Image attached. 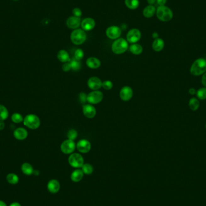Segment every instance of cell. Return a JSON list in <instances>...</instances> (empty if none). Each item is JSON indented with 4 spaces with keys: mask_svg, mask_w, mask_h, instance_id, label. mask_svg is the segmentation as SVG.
<instances>
[{
    "mask_svg": "<svg viewBox=\"0 0 206 206\" xmlns=\"http://www.w3.org/2000/svg\"><path fill=\"white\" fill-rule=\"evenodd\" d=\"M156 15L157 18L161 21H170L173 18V12L170 8L162 6L157 8Z\"/></svg>",
    "mask_w": 206,
    "mask_h": 206,
    "instance_id": "obj_2",
    "label": "cell"
},
{
    "mask_svg": "<svg viewBox=\"0 0 206 206\" xmlns=\"http://www.w3.org/2000/svg\"><path fill=\"white\" fill-rule=\"evenodd\" d=\"M164 42L161 38L156 39L152 45L153 49L156 52L161 51L164 49Z\"/></svg>",
    "mask_w": 206,
    "mask_h": 206,
    "instance_id": "obj_22",
    "label": "cell"
},
{
    "mask_svg": "<svg viewBox=\"0 0 206 206\" xmlns=\"http://www.w3.org/2000/svg\"><path fill=\"white\" fill-rule=\"evenodd\" d=\"M125 4L128 8L135 10L139 7V0H125Z\"/></svg>",
    "mask_w": 206,
    "mask_h": 206,
    "instance_id": "obj_27",
    "label": "cell"
},
{
    "mask_svg": "<svg viewBox=\"0 0 206 206\" xmlns=\"http://www.w3.org/2000/svg\"><path fill=\"white\" fill-rule=\"evenodd\" d=\"M76 148L75 143L74 141L67 139L62 142L60 146V149L63 153L70 154L72 153Z\"/></svg>",
    "mask_w": 206,
    "mask_h": 206,
    "instance_id": "obj_8",
    "label": "cell"
},
{
    "mask_svg": "<svg viewBox=\"0 0 206 206\" xmlns=\"http://www.w3.org/2000/svg\"><path fill=\"white\" fill-rule=\"evenodd\" d=\"M77 148L81 153H87L91 149V144L86 139H81L77 143Z\"/></svg>",
    "mask_w": 206,
    "mask_h": 206,
    "instance_id": "obj_12",
    "label": "cell"
},
{
    "mask_svg": "<svg viewBox=\"0 0 206 206\" xmlns=\"http://www.w3.org/2000/svg\"><path fill=\"white\" fill-rule=\"evenodd\" d=\"M197 96L198 98L201 100H204L206 99V87H201L197 91Z\"/></svg>",
    "mask_w": 206,
    "mask_h": 206,
    "instance_id": "obj_32",
    "label": "cell"
},
{
    "mask_svg": "<svg viewBox=\"0 0 206 206\" xmlns=\"http://www.w3.org/2000/svg\"><path fill=\"white\" fill-rule=\"evenodd\" d=\"M14 138L19 141H22L25 139L28 136V132L25 128H16L14 132Z\"/></svg>",
    "mask_w": 206,
    "mask_h": 206,
    "instance_id": "obj_17",
    "label": "cell"
},
{
    "mask_svg": "<svg viewBox=\"0 0 206 206\" xmlns=\"http://www.w3.org/2000/svg\"><path fill=\"white\" fill-rule=\"evenodd\" d=\"M22 172L27 175H30L33 174L34 170L31 164H29V163H24L22 164L21 166Z\"/></svg>",
    "mask_w": 206,
    "mask_h": 206,
    "instance_id": "obj_24",
    "label": "cell"
},
{
    "mask_svg": "<svg viewBox=\"0 0 206 206\" xmlns=\"http://www.w3.org/2000/svg\"><path fill=\"white\" fill-rule=\"evenodd\" d=\"M141 38V33L137 29L130 30L127 35V39L129 42L135 43Z\"/></svg>",
    "mask_w": 206,
    "mask_h": 206,
    "instance_id": "obj_9",
    "label": "cell"
},
{
    "mask_svg": "<svg viewBox=\"0 0 206 206\" xmlns=\"http://www.w3.org/2000/svg\"><path fill=\"white\" fill-rule=\"evenodd\" d=\"M67 137H68V139H70V140H71V141H74L78 137V133H77V131L75 130H74V129H71L68 132Z\"/></svg>",
    "mask_w": 206,
    "mask_h": 206,
    "instance_id": "obj_34",
    "label": "cell"
},
{
    "mask_svg": "<svg viewBox=\"0 0 206 206\" xmlns=\"http://www.w3.org/2000/svg\"><path fill=\"white\" fill-rule=\"evenodd\" d=\"M147 1L148 3V4H149L150 5H153L156 2V0H147Z\"/></svg>",
    "mask_w": 206,
    "mask_h": 206,
    "instance_id": "obj_44",
    "label": "cell"
},
{
    "mask_svg": "<svg viewBox=\"0 0 206 206\" xmlns=\"http://www.w3.org/2000/svg\"><path fill=\"white\" fill-rule=\"evenodd\" d=\"M157 3L160 6H164V4L166 3L167 0H156Z\"/></svg>",
    "mask_w": 206,
    "mask_h": 206,
    "instance_id": "obj_41",
    "label": "cell"
},
{
    "mask_svg": "<svg viewBox=\"0 0 206 206\" xmlns=\"http://www.w3.org/2000/svg\"><path fill=\"white\" fill-rule=\"evenodd\" d=\"M133 95V89L129 86H124L123 87L120 91V96L122 100L127 101L131 100Z\"/></svg>",
    "mask_w": 206,
    "mask_h": 206,
    "instance_id": "obj_11",
    "label": "cell"
},
{
    "mask_svg": "<svg viewBox=\"0 0 206 206\" xmlns=\"http://www.w3.org/2000/svg\"><path fill=\"white\" fill-rule=\"evenodd\" d=\"M81 19L80 18H78L76 16H71L66 21V25L67 26L71 29H78L81 24Z\"/></svg>",
    "mask_w": 206,
    "mask_h": 206,
    "instance_id": "obj_15",
    "label": "cell"
},
{
    "mask_svg": "<svg viewBox=\"0 0 206 206\" xmlns=\"http://www.w3.org/2000/svg\"><path fill=\"white\" fill-rule=\"evenodd\" d=\"M23 122L25 126L31 130H36L41 125V120L39 118L34 114H27L24 118Z\"/></svg>",
    "mask_w": 206,
    "mask_h": 206,
    "instance_id": "obj_4",
    "label": "cell"
},
{
    "mask_svg": "<svg viewBox=\"0 0 206 206\" xmlns=\"http://www.w3.org/2000/svg\"><path fill=\"white\" fill-rule=\"evenodd\" d=\"M0 206H7V205L4 201H0Z\"/></svg>",
    "mask_w": 206,
    "mask_h": 206,
    "instance_id": "obj_47",
    "label": "cell"
},
{
    "mask_svg": "<svg viewBox=\"0 0 206 206\" xmlns=\"http://www.w3.org/2000/svg\"><path fill=\"white\" fill-rule=\"evenodd\" d=\"M130 51L131 53L135 55L141 54L143 51L142 46L137 43H133L130 47Z\"/></svg>",
    "mask_w": 206,
    "mask_h": 206,
    "instance_id": "obj_25",
    "label": "cell"
},
{
    "mask_svg": "<svg viewBox=\"0 0 206 206\" xmlns=\"http://www.w3.org/2000/svg\"><path fill=\"white\" fill-rule=\"evenodd\" d=\"M81 25L84 31H91L95 27V21L91 18H87L82 21Z\"/></svg>",
    "mask_w": 206,
    "mask_h": 206,
    "instance_id": "obj_16",
    "label": "cell"
},
{
    "mask_svg": "<svg viewBox=\"0 0 206 206\" xmlns=\"http://www.w3.org/2000/svg\"><path fill=\"white\" fill-rule=\"evenodd\" d=\"M33 174H35L36 175H38L39 174V172L38 171H34Z\"/></svg>",
    "mask_w": 206,
    "mask_h": 206,
    "instance_id": "obj_48",
    "label": "cell"
},
{
    "mask_svg": "<svg viewBox=\"0 0 206 206\" xmlns=\"http://www.w3.org/2000/svg\"><path fill=\"white\" fill-rule=\"evenodd\" d=\"M12 121L16 124H19L24 121V118L21 114L18 113H15L12 115Z\"/></svg>",
    "mask_w": 206,
    "mask_h": 206,
    "instance_id": "obj_33",
    "label": "cell"
},
{
    "mask_svg": "<svg viewBox=\"0 0 206 206\" xmlns=\"http://www.w3.org/2000/svg\"><path fill=\"white\" fill-rule=\"evenodd\" d=\"M86 65L91 69H97L101 66V62L96 57H89L86 60Z\"/></svg>",
    "mask_w": 206,
    "mask_h": 206,
    "instance_id": "obj_19",
    "label": "cell"
},
{
    "mask_svg": "<svg viewBox=\"0 0 206 206\" xmlns=\"http://www.w3.org/2000/svg\"><path fill=\"white\" fill-rule=\"evenodd\" d=\"M57 58L58 60L62 63L70 62L71 58L68 53L66 50H60L57 54Z\"/></svg>",
    "mask_w": 206,
    "mask_h": 206,
    "instance_id": "obj_20",
    "label": "cell"
},
{
    "mask_svg": "<svg viewBox=\"0 0 206 206\" xmlns=\"http://www.w3.org/2000/svg\"><path fill=\"white\" fill-rule=\"evenodd\" d=\"M68 162L72 167L79 168H81L84 164V159L78 153H73L69 157Z\"/></svg>",
    "mask_w": 206,
    "mask_h": 206,
    "instance_id": "obj_6",
    "label": "cell"
},
{
    "mask_svg": "<svg viewBox=\"0 0 206 206\" xmlns=\"http://www.w3.org/2000/svg\"><path fill=\"white\" fill-rule=\"evenodd\" d=\"M10 206H21V204H19V203H16V202H14V203H12L10 205Z\"/></svg>",
    "mask_w": 206,
    "mask_h": 206,
    "instance_id": "obj_46",
    "label": "cell"
},
{
    "mask_svg": "<svg viewBox=\"0 0 206 206\" xmlns=\"http://www.w3.org/2000/svg\"><path fill=\"white\" fill-rule=\"evenodd\" d=\"M62 70L64 72H68L71 70V64L70 62L64 63V64L62 66Z\"/></svg>",
    "mask_w": 206,
    "mask_h": 206,
    "instance_id": "obj_39",
    "label": "cell"
},
{
    "mask_svg": "<svg viewBox=\"0 0 206 206\" xmlns=\"http://www.w3.org/2000/svg\"><path fill=\"white\" fill-rule=\"evenodd\" d=\"M102 81L97 77H92L87 81L88 87L93 91H97L102 87Z\"/></svg>",
    "mask_w": 206,
    "mask_h": 206,
    "instance_id": "obj_14",
    "label": "cell"
},
{
    "mask_svg": "<svg viewBox=\"0 0 206 206\" xmlns=\"http://www.w3.org/2000/svg\"><path fill=\"white\" fill-rule=\"evenodd\" d=\"M197 92V91L194 89V88H190L189 90V93L191 94V95H195V93Z\"/></svg>",
    "mask_w": 206,
    "mask_h": 206,
    "instance_id": "obj_42",
    "label": "cell"
},
{
    "mask_svg": "<svg viewBox=\"0 0 206 206\" xmlns=\"http://www.w3.org/2000/svg\"><path fill=\"white\" fill-rule=\"evenodd\" d=\"M81 168H82L81 170L83 172L84 174L86 175H91L92 174L93 171V168L91 164H84L81 167Z\"/></svg>",
    "mask_w": 206,
    "mask_h": 206,
    "instance_id": "obj_30",
    "label": "cell"
},
{
    "mask_svg": "<svg viewBox=\"0 0 206 206\" xmlns=\"http://www.w3.org/2000/svg\"><path fill=\"white\" fill-rule=\"evenodd\" d=\"M72 14L74 16L80 18V16L82 15V12L79 8H74L72 10Z\"/></svg>",
    "mask_w": 206,
    "mask_h": 206,
    "instance_id": "obj_37",
    "label": "cell"
},
{
    "mask_svg": "<svg viewBox=\"0 0 206 206\" xmlns=\"http://www.w3.org/2000/svg\"><path fill=\"white\" fill-rule=\"evenodd\" d=\"M191 74L194 76L203 75L206 72V60L203 58L197 59L191 65Z\"/></svg>",
    "mask_w": 206,
    "mask_h": 206,
    "instance_id": "obj_1",
    "label": "cell"
},
{
    "mask_svg": "<svg viewBox=\"0 0 206 206\" xmlns=\"http://www.w3.org/2000/svg\"><path fill=\"white\" fill-rule=\"evenodd\" d=\"M86 37L87 36L85 31L82 29H75L72 32L71 35L72 42L77 45H81L85 42Z\"/></svg>",
    "mask_w": 206,
    "mask_h": 206,
    "instance_id": "obj_5",
    "label": "cell"
},
{
    "mask_svg": "<svg viewBox=\"0 0 206 206\" xmlns=\"http://www.w3.org/2000/svg\"><path fill=\"white\" fill-rule=\"evenodd\" d=\"M128 48L127 41L123 39L119 38L114 41L112 45V50L116 54H121L124 53Z\"/></svg>",
    "mask_w": 206,
    "mask_h": 206,
    "instance_id": "obj_3",
    "label": "cell"
},
{
    "mask_svg": "<svg viewBox=\"0 0 206 206\" xmlns=\"http://www.w3.org/2000/svg\"><path fill=\"white\" fill-rule=\"evenodd\" d=\"M83 113L86 118L92 119L95 116L97 111L92 104H87L83 106Z\"/></svg>",
    "mask_w": 206,
    "mask_h": 206,
    "instance_id": "obj_13",
    "label": "cell"
},
{
    "mask_svg": "<svg viewBox=\"0 0 206 206\" xmlns=\"http://www.w3.org/2000/svg\"><path fill=\"white\" fill-rule=\"evenodd\" d=\"M6 179H7L8 183L11 185H16L19 181L18 176L14 173H10L9 174H8Z\"/></svg>",
    "mask_w": 206,
    "mask_h": 206,
    "instance_id": "obj_28",
    "label": "cell"
},
{
    "mask_svg": "<svg viewBox=\"0 0 206 206\" xmlns=\"http://www.w3.org/2000/svg\"><path fill=\"white\" fill-rule=\"evenodd\" d=\"M5 127V124L3 121H0V130H3Z\"/></svg>",
    "mask_w": 206,
    "mask_h": 206,
    "instance_id": "obj_43",
    "label": "cell"
},
{
    "mask_svg": "<svg viewBox=\"0 0 206 206\" xmlns=\"http://www.w3.org/2000/svg\"></svg>",
    "mask_w": 206,
    "mask_h": 206,
    "instance_id": "obj_50",
    "label": "cell"
},
{
    "mask_svg": "<svg viewBox=\"0 0 206 206\" xmlns=\"http://www.w3.org/2000/svg\"><path fill=\"white\" fill-rule=\"evenodd\" d=\"M156 7L153 5H149L143 9V14L145 17L149 18L153 16L156 14Z\"/></svg>",
    "mask_w": 206,
    "mask_h": 206,
    "instance_id": "obj_23",
    "label": "cell"
},
{
    "mask_svg": "<svg viewBox=\"0 0 206 206\" xmlns=\"http://www.w3.org/2000/svg\"><path fill=\"white\" fill-rule=\"evenodd\" d=\"M106 36L110 39H117L121 35V30L117 26H110L106 31Z\"/></svg>",
    "mask_w": 206,
    "mask_h": 206,
    "instance_id": "obj_10",
    "label": "cell"
},
{
    "mask_svg": "<svg viewBox=\"0 0 206 206\" xmlns=\"http://www.w3.org/2000/svg\"><path fill=\"white\" fill-rule=\"evenodd\" d=\"M189 106L193 111L197 110L199 107V100L196 98H192L189 100Z\"/></svg>",
    "mask_w": 206,
    "mask_h": 206,
    "instance_id": "obj_29",
    "label": "cell"
},
{
    "mask_svg": "<svg viewBox=\"0 0 206 206\" xmlns=\"http://www.w3.org/2000/svg\"><path fill=\"white\" fill-rule=\"evenodd\" d=\"M84 176V173L81 170H76L73 171L71 174V178L72 181L77 183L80 181Z\"/></svg>",
    "mask_w": 206,
    "mask_h": 206,
    "instance_id": "obj_21",
    "label": "cell"
},
{
    "mask_svg": "<svg viewBox=\"0 0 206 206\" xmlns=\"http://www.w3.org/2000/svg\"><path fill=\"white\" fill-rule=\"evenodd\" d=\"M70 63L71 64V70L74 71H78L81 68V63L79 60H76L75 58H74L70 61Z\"/></svg>",
    "mask_w": 206,
    "mask_h": 206,
    "instance_id": "obj_31",
    "label": "cell"
},
{
    "mask_svg": "<svg viewBox=\"0 0 206 206\" xmlns=\"http://www.w3.org/2000/svg\"><path fill=\"white\" fill-rule=\"evenodd\" d=\"M47 188L51 193H56L60 189V183L56 180H51L47 185Z\"/></svg>",
    "mask_w": 206,
    "mask_h": 206,
    "instance_id": "obj_18",
    "label": "cell"
},
{
    "mask_svg": "<svg viewBox=\"0 0 206 206\" xmlns=\"http://www.w3.org/2000/svg\"><path fill=\"white\" fill-rule=\"evenodd\" d=\"M103 99V93L100 91H93L89 93L87 97V102L91 104H97L100 103Z\"/></svg>",
    "mask_w": 206,
    "mask_h": 206,
    "instance_id": "obj_7",
    "label": "cell"
},
{
    "mask_svg": "<svg viewBox=\"0 0 206 206\" xmlns=\"http://www.w3.org/2000/svg\"><path fill=\"white\" fill-rule=\"evenodd\" d=\"M14 1H18V0H14Z\"/></svg>",
    "mask_w": 206,
    "mask_h": 206,
    "instance_id": "obj_49",
    "label": "cell"
},
{
    "mask_svg": "<svg viewBox=\"0 0 206 206\" xmlns=\"http://www.w3.org/2000/svg\"><path fill=\"white\" fill-rule=\"evenodd\" d=\"M8 111L7 108L3 105L0 104V121L6 120L8 117Z\"/></svg>",
    "mask_w": 206,
    "mask_h": 206,
    "instance_id": "obj_26",
    "label": "cell"
},
{
    "mask_svg": "<svg viewBox=\"0 0 206 206\" xmlns=\"http://www.w3.org/2000/svg\"><path fill=\"white\" fill-rule=\"evenodd\" d=\"M201 83L203 85L206 87V72L203 75L201 78Z\"/></svg>",
    "mask_w": 206,
    "mask_h": 206,
    "instance_id": "obj_40",
    "label": "cell"
},
{
    "mask_svg": "<svg viewBox=\"0 0 206 206\" xmlns=\"http://www.w3.org/2000/svg\"><path fill=\"white\" fill-rule=\"evenodd\" d=\"M153 37L154 38V39H157V38H159V35H158V33H157V32H154L153 33Z\"/></svg>",
    "mask_w": 206,
    "mask_h": 206,
    "instance_id": "obj_45",
    "label": "cell"
},
{
    "mask_svg": "<svg viewBox=\"0 0 206 206\" xmlns=\"http://www.w3.org/2000/svg\"><path fill=\"white\" fill-rule=\"evenodd\" d=\"M84 57V52L81 49H77L74 53V58L80 61Z\"/></svg>",
    "mask_w": 206,
    "mask_h": 206,
    "instance_id": "obj_35",
    "label": "cell"
},
{
    "mask_svg": "<svg viewBox=\"0 0 206 206\" xmlns=\"http://www.w3.org/2000/svg\"><path fill=\"white\" fill-rule=\"evenodd\" d=\"M113 83L110 80H106L102 83V87L105 90H110L113 87Z\"/></svg>",
    "mask_w": 206,
    "mask_h": 206,
    "instance_id": "obj_36",
    "label": "cell"
},
{
    "mask_svg": "<svg viewBox=\"0 0 206 206\" xmlns=\"http://www.w3.org/2000/svg\"><path fill=\"white\" fill-rule=\"evenodd\" d=\"M87 95H86L85 93H80L79 95L80 101L82 103H85L86 102H87Z\"/></svg>",
    "mask_w": 206,
    "mask_h": 206,
    "instance_id": "obj_38",
    "label": "cell"
}]
</instances>
